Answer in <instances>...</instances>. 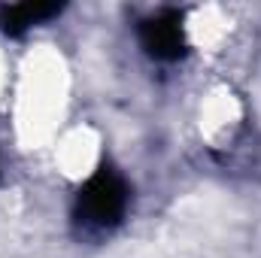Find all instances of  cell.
I'll return each mask as SVG.
<instances>
[{
  "label": "cell",
  "instance_id": "cell-1",
  "mask_svg": "<svg viewBox=\"0 0 261 258\" xmlns=\"http://www.w3.org/2000/svg\"><path fill=\"white\" fill-rule=\"evenodd\" d=\"M128 213V186L113 167H100L76 194L73 222L85 237H103L122 225Z\"/></svg>",
  "mask_w": 261,
  "mask_h": 258
},
{
  "label": "cell",
  "instance_id": "cell-2",
  "mask_svg": "<svg viewBox=\"0 0 261 258\" xmlns=\"http://www.w3.org/2000/svg\"><path fill=\"white\" fill-rule=\"evenodd\" d=\"M140 43L155 61H176L186 55L182 15L176 9H161L140 24Z\"/></svg>",
  "mask_w": 261,
  "mask_h": 258
},
{
  "label": "cell",
  "instance_id": "cell-3",
  "mask_svg": "<svg viewBox=\"0 0 261 258\" xmlns=\"http://www.w3.org/2000/svg\"><path fill=\"white\" fill-rule=\"evenodd\" d=\"M61 6L58 3H15V6H3L0 9V28L6 34H21L34 24H43L46 18L58 15Z\"/></svg>",
  "mask_w": 261,
  "mask_h": 258
}]
</instances>
